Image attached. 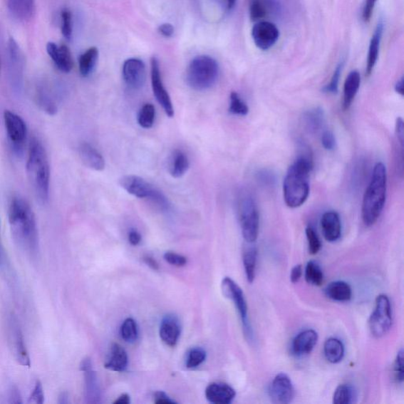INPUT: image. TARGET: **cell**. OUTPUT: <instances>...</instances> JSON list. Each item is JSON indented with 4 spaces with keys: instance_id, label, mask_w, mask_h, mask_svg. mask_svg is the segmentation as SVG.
<instances>
[{
    "instance_id": "816d5d0a",
    "label": "cell",
    "mask_w": 404,
    "mask_h": 404,
    "mask_svg": "<svg viewBox=\"0 0 404 404\" xmlns=\"http://www.w3.org/2000/svg\"><path fill=\"white\" fill-rule=\"evenodd\" d=\"M303 275V267L301 264H298L291 269V281L293 284H296L299 281L301 276Z\"/></svg>"
},
{
    "instance_id": "9c48e42d",
    "label": "cell",
    "mask_w": 404,
    "mask_h": 404,
    "mask_svg": "<svg viewBox=\"0 0 404 404\" xmlns=\"http://www.w3.org/2000/svg\"><path fill=\"white\" fill-rule=\"evenodd\" d=\"M393 325L390 300L385 295L376 299L375 308L369 319V328L373 336L380 338L386 335Z\"/></svg>"
},
{
    "instance_id": "e575fe53",
    "label": "cell",
    "mask_w": 404,
    "mask_h": 404,
    "mask_svg": "<svg viewBox=\"0 0 404 404\" xmlns=\"http://www.w3.org/2000/svg\"><path fill=\"white\" fill-rule=\"evenodd\" d=\"M98 56L99 51L95 47L90 48L81 55L78 61L81 76L87 77L90 75L97 63Z\"/></svg>"
},
{
    "instance_id": "5b68a950",
    "label": "cell",
    "mask_w": 404,
    "mask_h": 404,
    "mask_svg": "<svg viewBox=\"0 0 404 404\" xmlns=\"http://www.w3.org/2000/svg\"><path fill=\"white\" fill-rule=\"evenodd\" d=\"M218 76L219 66L214 58L200 56L190 62L187 71V82L193 90L204 91L215 85Z\"/></svg>"
},
{
    "instance_id": "277c9868",
    "label": "cell",
    "mask_w": 404,
    "mask_h": 404,
    "mask_svg": "<svg viewBox=\"0 0 404 404\" xmlns=\"http://www.w3.org/2000/svg\"><path fill=\"white\" fill-rule=\"evenodd\" d=\"M387 192V173L385 165L374 167L372 178L363 201L362 217L366 227L375 224L385 207Z\"/></svg>"
},
{
    "instance_id": "94428289",
    "label": "cell",
    "mask_w": 404,
    "mask_h": 404,
    "mask_svg": "<svg viewBox=\"0 0 404 404\" xmlns=\"http://www.w3.org/2000/svg\"><path fill=\"white\" fill-rule=\"evenodd\" d=\"M225 1L227 10L232 11L234 6H236L237 0H225Z\"/></svg>"
},
{
    "instance_id": "f35d334b",
    "label": "cell",
    "mask_w": 404,
    "mask_h": 404,
    "mask_svg": "<svg viewBox=\"0 0 404 404\" xmlns=\"http://www.w3.org/2000/svg\"><path fill=\"white\" fill-rule=\"evenodd\" d=\"M122 339L128 343H133L138 339V331L136 321L133 318H127L120 328Z\"/></svg>"
},
{
    "instance_id": "c3c4849f",
    "label": "cell",
    "mask_w": 404,
    "mask_h": 404,
    "mask_svg": "<svg viewBox=\"0 0 404 404\" xmlns=\"http://www.w3.org/2000/svg\"><path fill=\"white\" fill-rule=\"evenodd\" d=\"M321 143L326 150L331 151L336 148V138L332 131L326 130L323 133Z\"/></svg>"
},
{
    "instance_id": "8fae6325",
    "label": "cell",
    "mask_w": 404,
    "mask_h": 404,
    "mask_svg": "<svg viewBox=\"0 0 404 404\" xmlns=\"http://www.w3.org/2000/svg\"><path fill=\"white\" fill-rule=\"evenodd\" d=\"M222 290L227 298L232 299L237 306V309L240 316L242 326L247 336H251V326L248 320V307L244 296L240 286L234 282L230 277H225L222 281Z\"/></svg>"
},
{
    "instance_id": "6125c7cd",
    "label": "cell",
    "mask_w": 404,
    "mask_h": 404,
    "mask_svg": "<svg viewBox=\"0 0 404 404\" xmlns=\"http://www.w3.org/2000/svg\"><path fill=\"white\" fill-rule=\"evenodd\" d=\"M2 257H3L2 247H1V242H0V264H1L2 262Z\"/></svg>"
},
{
    "instance_id": "3957f363",
    "label": "cell",
    "mask_w": 404,
    "mask_h": 404,
    "mask_svg": "<svg viewBox=\"0 0 404 404\" xmlns=\"http://www.w3.org/2000/svg\"><path fill=\"white\" fill-rule=\"evenodd\" d=\"M309 153L299 157L286 172L284 181V198L289 207H300L310 194L309 177L313 168V160Z\"/></svg>"
},
{
    "instance_id": "ba28073f",
    "label": "cell",
    "mask_w": 404,
    "mask_h": 404,
    "mask_svg": "<svg viewBox=\"0 0 404 404\" xmlns=\"http://www.w3.org/2000/svg\"><path fill=\"white\" fill-rule=\"evenodd\" d=\"M4 121L11 148L18 157H21L24 155L27 140V125L20 115L9 110H5Z\"/></svg>"
},
{
    "instance_id": "7dc6e473",
    "label": "cell",
    "mask_w": 404,
    "mask_h": 404,
    "mask_svg": "<svg viewBox=\"0 0 404 404\" xmlns=\"http://www.w3.org/2000/svg\"><path fill=\"white\" fill-rule=\"evenodd\" d=\"M45 402V394H43V386L41 382L38 380L36 382L33 391L29 398V403L42 404Z\"/></svg>"
},
{
    "instance_id": "be15d7a7",
    "label": "cell",
    "mask_w": 404,
    "mask_h": 404,
    "mask_svg": "<svg viewBox=\"0 0 404 404\" xmlns=\"http://www.w3.org/2000/svg\"><path fill=\"white\" fill-rule=\"evenodd\" d=\"M0 72H1V58H0Z\"/></svg>"
},
{
    "instance_id": "d6a6232c",
    "label": "cell",
    "mask_w": 404,
    "mask_h": 404,
    "mask_svg": "<svg viewBox=\"0 0 404 404\" xmlns=\"http://www.w3.org/2000/svg\"><path fill=\"white\" fill-rule=\"evenodd\" d=\"M324 121V111L321 108L308 110L303 116L304 126L311 134L317 133L323 126Z\"/></svg>"
},
{
    "instance_id": "1f68e13d",
    "label": "cell",
    "mask_w": 404,
    "mask_h": 404,
    "mask_svg": "<svg viewBox=\"0 0 404 404\" xmlns=\"http://www.w3.org/2000/svg\"><path fill=\"white\" fill-rule=\"evenodd\" d=\"M326 296L336 302H348L352 297L350 285L344 281H338L330 283L325 290Z\"/></svg>"
},
{
    "instance_id": "5bb4252c",
    "label": "cell",
    "mask_w": 404,
    "mask_h": 404,
    "mask_svg": "<svg viewBox=\"0 0 404 404\" xmlns=\"http://www.w3.org/2000/svg\"><path fill=\"white\" fill-rule=\"evenodd\" d=\"M252 38L257 47L266 51L276 45L280 38V31L273 23L261 21L257 23L253 27Z\"/></svg>"
},
{
    "instance_id": "ffe728a7",
    "label": "cell",
    "mask_w": 404,
    "mask_h": 404,
    "mask_svg": "<svg viewBox=\"0 0 404 404\" xmlns=\"http://www.w3.org/2000/svg\"><path fill=\"white\" fill-rule=\"evenodd\" d=\"M47 53L56 67L63 73H69L73 67V58L68 46H58L54 42L47 43Z\"/></svg>"
},
{
    "instance_id": "d590c367",
    "label": "cell",
    "mask_w": 404,
    "mask_h": 404,
    "mask_svg": "<svg viewBox=\"0 0 404 404\" xmlns=\"http://www.w3.org/2000/svg\"><path fill=\"white\" fill-rule=\"evenodd\" d=\"M306 281L314 286H321L324 281V274L319 264L315 261L307 263L305 269Z\"/></svg>"
},
{
    "instance_id": "7a4b0ae2",
    "label": "cell",
    "mask_w": 404,
    "mask_h": 404,
    "mask_svg": "<svg viewBox=\"0 0 404 404\" xmlns=\"http://www.w3.org/2000/svg\"><path fill=\"white\" fill-rule=\"evenodd\" d=\"M26 173L36 198L46 204L49 200L50 163L45 146L35 137L29 144Z\"/></svg>"
},
{
    "instance_id": "f6af8a7d",
    "label": "cell",
    "mask_w": 404,
    "mask_h": 404,
    "mask_svg": "<svg viewBox=\"0 0 404 404\" xmlns=\"http://www.w3.org/2000/svg\"><path fill=\"white\" fill-rule=\"evenodd\" d=\"M394 377L398 383L403 381V351L401 349L396 356L394 363Z\"/></svg>"
},
{
    "instance_id": "74e56055",
    "label": "cell",
    "mask_w": 404,
    "mask_h": 404,
    "mask_svg": "<svg viewBox=\"0 0 404 404\" xmlns=\"http://www.w3.org/2000/svg\"><path fill=\"white\" fill-rule=\"evenodd\" d=\"M156 110L152 104H145L139 111L138 123L143 128L150 129L155 121Z\"/></svg>"
},
{
    "instance_id": "7c38bea8",
    "label": "cell",
    "mask_w": 404,
    "mask_h": 404,
    "mask_svg": "<svg viewBox=\"0 0 404 404\" xmlns=\"http://www.w3.org/2000/svg\"><path fill=\"white\" fill-rule=\"evenodd\" d=\"M36 105L48 115H55L58 113V105L54 84L48 81H41L36 85L34 90Z\"/></svg>"
},
{
    "instance_id": "e0dca14e",
    "label": "cell",
    "mask_w": 404,
    "mask_h": 404,
    "mask_svg": "<svg viewBox=\"0 0 404 404\" xmlns=\"http://www.w3.org/2000/svg\"><path fill=\"white\" fill-rule=\"evenodd\" d=\"M80 369L85 378V400L87 403H98L100 399V387L97 374L93 368L91 359L86 358L81 363Z\"/></svg>"
},
{
    "instance_id": "4316f807",
    "label": "cell",
    "mask_w": 404,
    "mask_h": 404,
    "mask_svg": "<svg viewBox=\"0 0 404 404\" xmlns=\"http://www.w3.org/2000/svg\"><path fill=\"white\" fill-rule=\"evenodd\" d=\"M7 4L14 19L25 21L33 16L35 0H7Z\"/></svg>"
},
{
    "instance_id": "6da1fadb",
    "label": "cell",
    "mask_w": 404,
    "mask_h": 404,
    "mask_svg": "<svg viewBox=\"0 0 404 404\" xmlns=\"http://www.w3.org/2000/svg\"><path fill=\"white\" fill-rule=\"evenodd\" d=\"M9 220L12 237L25 252L31 256L39 251V234L36 217L31 204L20 196H14L9 204Z\"/></svg>"
},
{
    "instance_id": "cb8c5ba5",
    "label": "cell",
    "mask_w": 404,
    "mask_h": 404,
    "mask_svg": "<svg viewBox=\"0 0 404 404\" xmlns=\"http://www.w3.org/2000/svg\"><path fill=\"white\" fill-rule=\"evenodd\" d=\"M78 154L83 164L93 170L103 171L105 167V161L101 153L90 143H83L78 147Z\"/></svg>"
},
{
    "instance_id": "603a6c76",
    "label": "cell",
    "mask_w": 404,
    "mask_h": 404,
    "mask_svg": "<svg viewBox=\"0 0 404 404\" xmlns=\"http://www.w3.org/2000/svg\"><path fill=\"white\" fill-rule=\"evenodd\" d=\"M318 341V333L313 329L305 330L298 334L292 343L293 353L297 356L310 354Z\"/></svg>"
},
{
    "instance_id": "9f6ffc18",
    "label": "cell",
    "mask_w": 404,
    "mask_h": 404,
    "mask_svg": "<svg viewBox=\"0 0 404 404\" xmlns=\"http://www.w3.org/2000/svg\"><path fill=\"white\" fill-rule=\"evenodd\" d=\"M130 403V395L127 393H124L122 394L120 398L114 402V404H129Z\"/></svg>"
},
{
    "instance_id": "83f0119b",
    "label": "cell",
    "mask_w": 404,
    "mask_h": 404,
    "mask_svg": "<svg viewBox=\"0 0 404 404\" xmlns=\"http://www.w3.org/2000/svg\"><path fill=\"white\" fill-rule=\"evenodd\" d=\"M383 29L384 25L382 23H379L375 31H374L373 35L372 36L369 51H368V56H367V63H366V76L367 77L371 76L374 67L378 61V55H379V49H380V43L381 41L382 33H383Z\"/></svg>"
},
{
    "instance_id": "f546056e",
    "label": "cell",
    "mask_w": 404,
    "mask_h": 404,
    "mask_svg": "<svg viewBox=\"0 0 404 404\" xmlns=\"http://www.w3.org/2000/svg\"><path fill=\"white\" fill-rule=\"evenodd\" d=\"M254 242H247L242 252V261L245 269L247 281L252 284L256 276L257 259H258V249Z\"/></svg>"
},
{
    "instance_id": "ac0fdd59",
    "label": "cell",
    "mask_w": 404,
    "mask_h": 404,
    "mask_svg": "<svg viewBox=\"0 0 404 404\" xmlns=\"http://www.w3.org/2000/svg\"><path fill=\"white\" fill-rule=\"evenodd\" d=\"M280 10L278 0H249V17L258 23L277 16Z\"/></svg>"
},
{
    "instance_id": "11a10c76",
    "label": "cell",
    "mask_w": 404,
    "mask_h": 404,
    "mask_svg": "<svg viewBox=\"0 0 404 404\" xmlns=\"http://www.w3.org/2000/svg\"><path fill=\"white\" fill-rule=\"evenodd\" d=\"M143 260L145 263L147 264V266H148L153 270H159L160 269L159 264L156 259H154L152 258V257L150 255H146L144 257Z\"/></svg>"
},
{
    "instance_id": "6f0895ef",
    "label": "cell",
    "mask_w": 404,
    "mask_h": 404,
    "mask_svg": "<svg viewBox=\"0 0 404 404\" xmlns=\"http://www.w3.org/2000/svg\"><path fill=\"white\" fill-rule=\"evenodd\" d=\"M395 90L396 93H399L401 95L404 94V80L402 78L398 83H396L395 86Z\"/></svg>"
},
{
    "instance_id": "60d3db41",
    "label": "cell",
    "mask_w": 404,
    "mask_h": 404,
    "mask_svg": "<svg viewBox=\"0 0 404 404\" xmlns=\"http://www.w3.org/2000/svg\"><path fill=\"white\" fill-rule=\"evenodd\" d=\"M207 359V352L201 348H195L189 351L187 358V367L189 369H194L202 365Z\"/></svg>"
},
{
    "instance_id": "bcb514c9",
    "label": "cell",
    "mask_w": 404,
    "mask_h": 404,
    "mask_svg": "<svg viewBox=\"0 0 404 404\" xmlns=\"http://www.w3.org/2000/svg\"><path fill=\"white\" fill-rule=\"evenodd\" d=\"M164 258L168 264L176 267L185 266L187 263L186 257L174 252L165 253Z\"/></svg>"
},
{
    "instance_id": "7402d4cb",
    "label": "cell",
    "mask_w": 404,
    "mask_h": 404,
    "mask_svg": "<svg viewBox=\"0 0 404 404\" xmlns=\"http://www.w3.org/2000/svg\"><path fill=\"white\" fill-rule=\"evenodd\" d=\"M236 395L237 393L234 389L224 383H212L205 390L207 399L215 404L231 403Z\"/></svg>"
},
{
    "instance_id": "4dcf8cb0",
    "label": "cell",
    "mask_w": 404,
    "mask_h": 404,
    "mask_svg": "<svg viewBox=\"0 0 404 404\" xmlns=\"http://www.w3.org/2000/svg\"><path fill=\"white\" fill-rule=\"evenodd\" d=\"M190 167V161L185 152L175 150L169 160V172L173 178L179 179L185 175Z\"/></svg>"
},
{
    "instance_id": "8992f818",
    "label": "cell",
    "mask_w": 404,
    "mask_h": 404,
    "mask_svg": "<svg viewBox=\"0 0 404 404\" xmlns=\"http://www.w3.org/2000/svg\"><path fill=\"white\" fill-rule=\"evenodd\" d=\"M121 187L131 195L145 198L164 211L170 209V203L162 192L139 176L125 175L120 180Z\"/></svg>"
},
{
    "instance_id": "4fadbf2b",
    "label": "cell",
    "mask_w": 404,
    "mask_h": 404,
    "mask_svg": "<svg viewBox=\"0 0 404 404\" xmlns=\"http://www.w3.org/2000/svg\"><path fill=\"white\" fill-rule=\"evenodd\" d=\"M151 82L154 95H155L159 104L162 106L169 118H172L175 115L172 102L163 84L160 64L155 57L152 58L151 60Z\"/></svg>"
},
{
    "instance_id": "681fc988",
    "label": "cell",
    "mask_w": 404,
    "mask_h": 404,
    "mask_svg": "<svg viewBox=\"0 0 404 404\" xmlns=\"http://www.w3.org/2000/svg\"><path fill=\"white\" fill-rule=\"evenodd\" d=\"M377 2L378 0H366L363 10V19L366 23L371 20Z\"/></svg>"
},
{
    "instance_id": "d6986e66",
    "label": "cell",
    "mask_w": 404,
    "mask_h": 404,
    "mask_svg": "<svg viewBox=\"0 0 404 404\" xmlns=\"http://www.w3.org/2000/svg\"><path fill=\"white\" fill-rule=\"evenodd\" d=\"M10 338L14 356L17 361L24 366H31V358H29L28 351L26 348L24 338L21 333L18 322L13 318L10 320Z\"/></svg>"
},
{
    "instance_id": "f1b7e54d",
    "label": "cell",
    "mask_w": 404,
    "mask_h": 404,
    "mask_svg": "<svg viewBox=\"0 0 404 404\" xmlns=\"http://www.w3.org/2000/svg\"><path fill=\"white\" fill-rule=\"evenodd\" d=\"M360 83H361V78L357 71H351L345 80L343 101V108L345 111L350 108L353 102L358 91Z\"/></svg>"
},
{
    "instance_id": "d4e9b609",
    "label": "cell",
    "mask_w": 404,
    "mask_h": 404,
    "mask_svg": "<svg viewBox=\"0 0 404 404\" xmlns=\"http://www.w3.org/2000/svg\"><path fill=\"white\" fill-rule=\"evenodd\" d=\"M323 234L328 242H335L341 236V222L339 214L335 211H328L323 214L321 220Z\"/></svg>"
},
{
    "instance_id": "7bdbcfd3",
    "label": "cell",
    "mask_w": 404,
    "mask_h": 404,
    "mask_svg": "<svg viewBox=\"0 0 404 404\" xmlns=\"http://www.w3.org/2000/svg\"><path fill=\"white\" fill-rule=\"evenodd\" d=\"M61 31L66 39H71L73 33L72 14L68 9H64L61 12Z\"/></svg>"
},
{
    "instance_id": "ab89813d",
    "label": "cell",
    "mask_w": 404,
    "mask_h": 404,
    "mask_svg": "<svg viewBox=\"0 0 404 404\" xmlns=\"http://www.w3.org/2000/svg\"><path fill=\"white\" fill-rule=\"evenodd\" d=\"M229 112L238 115H247L249 113L247 105L237 92H232L230 95Z\"/></svg>"
},
{
    "instance_id": "52a82bcc",
    "label": "cell",
    "mask_w": 404,
    "mask_h": 404,
    "mask_svg": "<svg viewBox=\"0 0 404 404\" xmlns=\"http://www.w3.org/2000/svg\"><path fill=\"white\" fill-rule=\"evenodd\" d=\"M238 214L242 237L247 242H254L259 231V214L254 198L249 195L240 196Z\"/></svg>"
},
{
    "instance_id": "f907efd6",
    "label": "cell",
    "mask_w": 404,
    "mask_h": 404,
    "mask_svg": "<svg viewBox=\"0 0 404 404\" xmlns=\"http://www.w3.org/2000/svg\"><path fill=\"white\" fill-rule=\"evenodd\" d=\"M154 403L157 404L160 403H176V402L172 398H169V396L164 392H157L154 394Z\"/></svg>"
},
{
    "instance_id": "f5cc1de1",
    "label": "cell",
    "mask_w": 404,
    "mask_h": 404,
    "mask_svg": "<svg viewBox=\"0 0 404 404\" xmlns=\"http://www.w3.org/2000/svg\"><path fill=\"white\" fill-rule=\"evenodd\" d=\"M174 31L175 29L172 25L169 24L161 25L158 28L159 33L165 36V38H171L174 34Z\"/></svg>"
},
{
    "instance_id": "2e32d148",
    "label": "cell",
    "mask_w": 404,
    "mask_h": 404,
    "mask_svg": "<svg viewBox=\"0 0 404 404\" xmlns=\"http://www.w3.org/2000/svg\"><path fill=\"white\" fill-rule=\"evenodd\" d=\"M270 398L276 403L286 404L295 398V388L286 373L277 374L269 387Z\"/></svg>"
},
{
    "instance_id": "680465c9",
    "label": "cell",
    "mask_w": 404,
    "mask_h": 404,
    "mask_svg": "<svg viewBox=\"0 0 404 404\" xmlns=\"http://www.w3.org/2000/svg\"><path fill=\"white\" fill-rule=\"evenodd\" d=\"M11 399L12 400L11 403H20L21 398L19 393L18 389H12L11 392Z\"/></svg>"
},
{
    "instance_id": "484cf974",
    "label": "cell",
    "mask_w": 404,
    "mask_h": 404,
    "mask_svg": "<svg viewBox=\"0 0 404 404\" xmlns=\"http://www.w3.org/2000/svg\"><path fill=\"white\" fill-rule=\"evenodd\" d=\"M128 356L127 351L119 343H113L110 356L105 364L106 369L115 372H123L127 369Z\"/></svg>"
},
{
    "instance_id": "91938a15",
    "label": "cell",
    "mask_w": 404,
    "mask_h": 404,
    "mask_svg": "<svg viewBox=\"0 0 404 404\" xmlns=\"http://www.w3.org/2000/svg\"><path fill=\"white\" fill-rule=\"evenodd\" d=\"M69 403V395L68 393H63L58 398V403L66 404Z\"/></svg>"
},
{
    "instance_id": "30bf717a",
    "label": "cell",
    "mask_w": 404,
    "mask_h": 404,
    "mask_svg": "<svg viewBox=\"0 0 404 404\" xmlns=\"http://www.w3.org/2000/svg\"><path fill=\"white\" fill-rule=\"evenodd\" d=\"M6 55L12 90L20 94L24 85V60L18 43L14 38H10L7 43Z\"/></svg>"
},
{
    "instance_id": "db71d44e",
    "label": "cell",
    "mask_w": 404,
    "mask_h": 404,
    "mask_svg": "<svg viewBox=\"0 0 404 404\" xmlns=\"http://www.w3.org/2000/svg\"><path fill=\"white\" fill-rule=\"evenodd\" d=\"M128 240L132 246H138L142 241V236L136 230H131L128 234Z\"/></svg>"
},
{
    "instance_id": "9a60e30c",
    "label": "cell",
    "mask_w": 404,
    "mask_h": 404,
    "mask_svg": "<svg viewBox=\"0 0 404 404\" xmlns=\"http://www.w3.org/2000/svg\"><path fill=\"white\" fill-rule=\"evenodd\" d=\"M123 77L125 83L131 89H141L146 80L145 64L139 58H128L123 66Z\"/></svg>"
},
{
    "instance_id": "44dd1931",
    "label": "cell",
    "mask_w": 404,
    "mask_h": 404,
    "mask_svg": "<svg viewBox=\"0 0 404 404\" xmlns=\"http://www.w3.org/2000/svg\"><path fill=\"white\" fill-rule=\"evenodd\" d=\"M181 333V327L177 318L173 315L164 318L160 326V339L169 347L177 344Z\"/></svg>"
},
{
    "instance_id": "b9f144b4",
    "label": "cell",
    "mask_w": 404,
    "mask_h": 404,
    "mask_svg": "<svg viewBox=\"0 0 404 404\" xmlns=\"http://www.w3.org/2000/svg\"><path fill=\"white\" fill-rule=\"evenodd\" d=\"M306 234L310 254L311 255L317 254L321 248V242L317 233H316L313 227H308L306 229Z\"/></svg>"
},
{
    "instance_id": "ee69618b",
    "label": "cell",
    "mask_w": 404,
    "mask_h": 404,
    "mask_svg": "<svg viewBox=\"0 0 404 404\" xmlns=\"http://www.w3.org/2000/svg\"><path fill=\"white\" fill-rule=\"evenodd\" d=\"M344 61H342L339 64L337 65L336 68L334 71L333 75L332 76L330 83L324 87L323 91L327 93L335 94L338 91V87H339L340 78L343 68Z\"/></svg>"
},
{
    "instance_id": "8d00e7d4",
    "label": "cell",
    "mask_w": 404,
    "mask_h": 404,
    "mask_svg": "<svg viewBox=\"0 0 404 404\" xmlns=\"http://www.w3.org/2000/svg\"><path fill=\"white\" fill-rule=\"evenodd\" d=\"M356 393L354 388L349 385L338 386L333 395L334 404H351L355 402Z\"/></svg>"
},
{
    "instance_id": "836d02e7",
    "label": "cell",
    "mask_w": 404,
    "mask_h": 404,
    "mask_svg": "<svg viewBox=\"0 0 404 404\" xmlns=\"http://www.w3.org/2000/svg\"><path fill=\"white\" fill-rule=\"evenodd\" d=\"M324 353L329 363H341L344 356L343 343L336 338H329L324 345Z\"/></svg>"
}]
</instances>
